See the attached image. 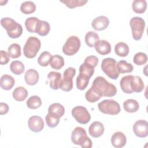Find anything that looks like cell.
<instances>
[{
  "label": "cell",
  "instance_id": "6da1fadb",
  "mask_svg": "<svg viewBox=\"0 0 148 148\" xmlns=\"http://www.w3.org/2000/svg\"><path fill=\"white\" fill-rule=\"evenodd\" d=\"M101 97H112L117 93L116 86L109 83L102 76H98L95 78L91 87Z\"/></svg>",
  "mask_w": 148,
  "mask_h": 148
},
{
  "label": "cell",
  "instance_id": "7a4b0ae2",
  "mask_svg": "<svg viewBox=\"0 0 148 148\" xmlns=\"http://www.w3.org/2000/svg\"><path fill=\"white\" fill-rule=\"evenodd\" d=\"M71 140L76 145H79L83 148H90L92 143L89 137L87 136L86 130L81 127H76L72 132Z\"/></svg>",
  "mask_w": 148,
  "mask_h": 148
},
{
  "label": "cell",
  "instance_id": "3957f363",
  "mask_svg": "<svg viewBox=\"0 0 148 148\" xmlns=\"http://www.w3.org/2000/svg\"><path fill=\"white\" fill-rule=\"evenodd\" d=\"M1 24L6 30L8 36L11 38H18L22 35L21 25L10 17L2 18L1 20Z\"/></svg>",
  "mask_w": 148,
  "mask_h": 148
},
{
  "label": "cell",
  "instance_id": "277c9868",
  "mask_svg": "<svg viewBox=\"0 0 148 148\" xmlns=\"http://www.w3.org/2000/svg\"><path fill=\"white\" fill-rule=\"evenodd\" d=\"M41 46L40 40L35 36H29L23 47V53L27 58H33L38 53Z\"/></svg>",
  "mask_w": 148,
  "mask_h": 148
},
{
  "label": "cell",
  "instance_id": "5b68a950",
  "mask_svg": "<svg viewBox=\"0 0 148 148\" xmlns=\"http://www.w3.org/2000/svg\"><path fill=\"white\" fill-rule=\"evenodd\" d=\"M101 69L103 72L110 79L116 80L119 76L116 61L112 58H105L102 61Z\"/></svg>",
  "mask_w": 148,
  "mask_h": 148
},
{
  "label": "cell",
  "instance_id": "8992f818",
  "mask_svg": "<svg viewBox=\"0 0 148 148\" xmlns=\"http://www.w3.org/2000/svg\"><path fill=\"white\" fill-rule=\"evenodd\" d=\"M98 108L101 112L110 115L117 114L121 111L119 103L112 99L103 100L98 104Z\"/></svg>",
  "mask_w": 148,
  "mask_h": 148
},
{
  "label": "cell",
  "instance_id": "52a82bcc",
  "mask_svg": "<svg viewBox=\"0 0 148 148\" xmlns=\"http://www.w3.org/2000/svg\"><path fill=\"white\" fill-rule=\"evenodd\" d=\"M130 24L132 30V38L135 40H140L145 28V20L140 17H133L130 20Z\"/></svg>",
  "mask_w": 148,
  "mask_h": 148
},
{
  "label": "cell",
  "instance_id": "ba28073f",
  "mask_svg": "<svg viewBox=\"0 0 148 148\" xmlns=\"http://www.w3.org/2000/svg\"><path fill=\"white\" fill-rule=\"evenodd\" d=\"M76 74V69L73 67L66 68L64 72L63 77L61 79L59 88L65 91H69L73 88V77Z\"/></svg>",
  "mask_w": 148,
  "mask_h": 148
},
{
  "label": "cell",
  "instance_id": "9c48e42d",
  "mask_svg": "<svg viewBox=\"0 0 148 148\" xmlns=\"http://www.w3.org/2000/svg\"><path fill=\"white\" fill-rule=\"evenodd\" d=\"M81 43L76 36H71L66 40L62 47V51L66 56H73L76 54L80 47Z\"/></svg>",
  "mask_w": 148,
  "mask_h": 148
},
{
  "label": "cell",
  "instance_id": "30bf717a",
  "mask_svg": "<svg viewBox=\"0 0 148 148\" xmlns=\"http://www.w3.org/2000/svg\"><path fill=\"white\" fill-rule=\"evenodd\" d=\"M72 115L77 122L82 124L88 123L91 119L90 114L87 109L82 106L74 107L72 109Z\"/></svg>",
  "mask_w": 148,
  "mask_h": 148
},
{
  "label": "cell",
  "instance_id": "8fae6325",
  "mask_svg": "<svg viewBox=\"0 0 148 148\" xmlns=\"http://www.w3.org/2000/svg\"><path fill=\"white\" fill-rule=\"evenodd\" d=\"M134 134L139 138H146L148 135V123L144 120L136 121L133 125Z\"/></svg>",
  "mask_w": 148,
  "mask_h": 148
},
{
  "label": "cell",
  "instance_id": "7c38bea8",
  "mask_svg": "<svg viewBox=\"0 0 148 148\" xmlns=\"http://www.w3.org/2000/svg\"><path fill=\"white\" fill-rule=\"evenodd\" d=\"M28 125L31 131L34 132H39L44 127V121L41 117L32 116L29 118Z\"/></svg>",
  "mask_w": 148,
  "mask_h": 148
},
{
  "label": "cell",
  "instance_id": "4fadbf2b",
  "mask_svg": "<svg viewBox=\"0 0 148 148\" xmlns=\"http://www.w3.org/2000/svg\"><path fill=\"white\" fill-rule=\"evenodd\" d=\"M109 24V18L104 16H99L95 18L91 23L92 28L96 31L104 30L108 27Z\"/></svg>",
  "mask_w": 148,
  "mask_h": 148
},
{
  "label": "cell",
  "instance_id": "5bb4252c",
  "mask_svg": "<svg viewBox=\"0 0 148 148\" xmlns=\"http://www.w3.org/2000/svg\"><path fill=\"white\" fill-rule=\"evenodd\" d=\"M105 128L100 121H94L88 128V133L93 138H99L104 132Z\"/></svg>",
  "mask_w": 148,
  "mask_h": 148
},
{
  "label": "cell",
  "instance_id": "9a60e30c",
  "mask_svg": "<svg viewBox=\"0 0 148 148\" xmlns=\"http://www.w3.org/2000/svg\"><path fill=\"white\" fill-rule=\"evenodd\" d=\"M127 142L125 135L120 131L114 132L111 138V143L116 148H121L124 147Z\"/></svg>",
  "mask_w": 148,
  "mask_h": 148
},
{
  "label": "cell",
  "instance_id": "2e32d148",
  "mask_svg": "<svg viewBox=\"0 0 148 148\" xmlns=\"http://www.w3.org/2000/svg\"><path fill=\"white\" fill-rule=\"evenodd\" d=\"M64 107L59 103H52L48 108V114L57 119L61 118L64 114Z\"/></svg>",
  "mask_w": 148,
  "mask_h": 148
},
{
  "label": "cell",
  "instance_id": "e0dca14e",
  "mask_svg": "<svg viewBox=\"0 0 148 148\" xmlns=\"http://www.w3.org/2000/svg\"><path fill=\"white\" fill-rule=\"evenodd\" d=\"M94 47L97 53L101 55H106L110 53L112 47L110 44L105 40H98L95 45Z\"/></svg>",
  "mask_w": 148,
  "mask_h": 148
},
{
  "label": "cell",
  "instance_id": "ac0fdd59",
  "mask_svg": "<svg viewBox=\"0 0 148 148\" xmlns=\"http://www.w3.org/2000/svg\"><path fill=\"white\" fill-rule=\"evenodd\" d=\"M47 79L49 80V86L53 90H58L61 80V75L60 72L51 71L47 75Z\"/></svg>",
  "mask_w": 148,
  "mask_h": 148
},
{
  "label": "cell",
  "instance_id": "d6986e66",
  "mask_svg": "<svg viewBox=\"0 0 148 148\" xmlns=\"http://www.w3.org/2000/svg\"><path fill=\"white\" fill-rule=\"evenodd\" d=\"M39 73L34 69H28L25 73L24 79L26 83L30 86L35 85L39 80Z\"/></svg>",
  "mask_w": 148,
  "mask_h": 148
},
{
  "label": "cell",
  "instance_id": "ffe728a7",
  "mask_svg": "<svg viewBox=\"0 0 148 148\" xmlns=\"http://www.w3.org/2000/svg\"><path fill=\"white\" fill-rule=\"evenodd\" d=\"M15 80L14 78L9 75H3L1 77L0 86L5 90H10L14 85Z\"/></svg>",
  "mask_w": 148,
  "mask_h": 148
},
{
  "label": "cell",
  "instance_id": "44dd1931",
  "mask_svg": "<svg viewBox=\"0 0 148 148\" xmlns=\"http://www.w3.org/2000/svg\"><path fill=\"white\" fill-rule=\"evenodd\" d=\"M50 29V26L47 21L44 20H39L35 29V33L42 36L47 35Z\"/></svg>",
  "mask_w": 148,
  "mask_h": 148
},
{
  "label": "cell",
  "instance_id": "7402d4cb",
  "mask_svg": "<svg viewBox=\"0 0 148 148\" xmlns=\"http://www.w3.org/2000/svg\"><path fill=\"white\" fill-rule=\"evenodd\" d=\"M131 87L133 92H140L144 89L145 85L140 76H132L131 82Z\"/></svg>",
  "mask_w": 148,
  "mask_h": 148
},
{
  "label": "cell",
  "instance_id": "603a6c76",
  "mask_svg": "<svg viewBox=\"0 0 148 148\" xmlns=\"http://www.w3.org/2000/svg\"><path fill=\"white\" fill-rule=\"evenodd\" d=\"M132 75H127L123 77L120 80V84L122 91L126 94H131L133 91L131 87V82Z\"/></svg>",
  "mask_w": 148,
  "mask_h": 148
},
{
  "label": "cell",
  "instance_id": "cb8c5ba5",
  "mask_svg": "<svg viewBox=\"0 0 148 148\" xmlns=\"http://www.w3.org/2000/svg\"><path fill=\"white\" fill-rule=\"evenodd\" d=\"M123 108L125 111L128 113H134L139 108V103L134 99H128L124 102Z\"/></svg>",
  "mask_w": 148,
  "mask_h": 148
},
{
  "label": "cell",
  "instance_id": "d4e9b609",
  "mask_svg": "<svg viewBox=\"0 0 148 148\" xmlns=\"http://www.w3.org/2000/svg\"><path fill=\"white\" fill-rule=\"evenodd\" d=\"M28 91L23 87H16L12 93V96L13 98L17 101H24L28 97Z\"/></svg>",
  "mask_w": 148,
  "mask_h": 148
},
{
  "label": "cell",
  "instance_id": "484cf974",
  "mask_svg": "<svg viewBox=\"0 0 148 148\" xmlns=\"http://www.w3.org/2000/svg\"><path fill=\"white\" fill-rule=\"evenodd\" d=\"M49 64L50 66L54 69L59 70L64 65V60L60 55H53L51 56Z\"/></svg>",
  "mask_w": 148,
  "mask_h": 148
},
{
  "label": "cell",
  "instance_id": "4316f807",
  "mask_svg": "<svg viewBox=\"0 0 148 148\" xmlns=\"http://www.w3.org/2000/svg\"><path fill=\"white\" fill-rule=\"evenodd\" d=\"M132 8L136 13H143L147 8V2L145 0H135L132 2Z\"/></svg>",
  "mask_w": 148,
  "mask_h": 148
},
{
  "label": "cell",
  "instance_id": "83f0119b",
  "mask_svg": "<svg viewBox=\"0 0 148 148\" xmlns=\"http://www.w3.org/2000/svg\"><path fill=\"white\" fill-rule=\"evenodd\" d=\"M129 47L124 42H119L114 46L116 54L120 57H126L129 53Z\"/></svg>",
  "mask_w": 148,
  "mask_h": 148
},
{
  "label": "cell",
  "instance_id": "f1b7e54d",
  "mask_svg": "<svg viewBox=\"0 0 148 148\" xmlns=\"http://www.w3.org/2000/svg\"><path fill=\"white\" fill-rule=\"evenodd\" d=\"M94 72V67L86 62H84L79 67V74L87 76L90 78L93 75Z\"/></svg>",
  "mask_w": 148,
  "mask_h": 148
},
{
  "label": "cell",
  "instance_id": "f546056e",
  "mask_svg": "<svg viewBox=\"0 0 148 148\" xmlns=\"http://www.w3.org/2000/svg\"><path fill=\"white\" fill-rule=\"evenodd\" d=\"M99 35L94 31H89L85 35V42L90 47H94L95 43L99 40Z\"/></svg>",
  "mask_w": 148,
  "mask_h": 148
},
{
  "label": "cell",
  "instance_id": "4dcf8cb0",
  "mask_svg": "<svg viewBox=\"0 0 148 148\" xmlns=\"http://www.w3.org/2000/svg\"><path fill=\"white\" fill-rule=\"evenodd\" d=\"M119 72L120 73H131L133 71L134 67L130 63H128L125 60H120L117 63Z\"/></svg>",
  "mask_w": 148,
  "mask_h": 148
},
{
  "label": "cell",
  "instance_id": "1f68e13d",
  "mask_svg": "<svg viewBox=\"0 0 148 148\" xmlns=\"http://www.w3.org/2000/svg\"><path fill=\"white\" fill-rule=\"evenodd\" d=\"M10 71L15 75H21L25 70V66L23 63L20 61H13L10 65Z\"/></svg>",
  "mask_w": 148,
  "mask_h": 148
},
{
  "label": "cell",
  "instance_id": "d6a6232c",
  "mask_svg": "<svg viewBox=\"0 0 148 148\" xmlns=\"http://www.w3.org/2000/svg\"><path fill=\"white\" fill-rule=\"evenodd\" d=\"M36 10V5L32 1L23 2L20 6L21 12L25 14L34 13Z\"/></svg>",
  "mask_w": 148,
  "mask_h": 148
},
{
  "label": "cell",
  "instance_id": "836d02e7",
  "mask_svg": "<svg viewBox=\"0 0 148 148\" xmlns=\"http://www.w3.org/2000/svg\"><path fill=\"white\" fill-rule=\"evenodd\" d=\"M39 19L35 17H30L25 21V26L27 30L31 33H35L36 25Z\"/></svg>",
  "mask_w": 148,
  "mask_h": 148
},
{
  "label": "cell",
  "instance_id": "e575fe53",
  "mask_svg": "<svg viewBox=\"0 0 148 148\" xmlns=\"http://www.w3.org/2000/svg\"><path fill=\"white\" fill-rule=\"evenodd\" d=\"M90 79V78L87 76L79 74L76 80L77 88L80 90H84L88 84Z\"/></svg>",
  "mask_w": 148,
  "mask_h": 148
},
{
  "label": "cell",
  "instance_id": "d590c367",
  "mask_svg": "<svg viewBox=\"0 0 148 148\" xmlns=\"http://www.w3.org/2000/svg\"><path fill=\"white\" fill-rule=\"evenodd\" d=\"M26 103L28 108L31 109H36L41 106L42 101L39 96L33 95L28 99Z\"/></svg>",
  "mask_w": 148,
  "mask_h": 148
},
{
  "label": "cell",
  "instance_id": "8d00e7d4",
  "mask_svg": "<svg viewBox=\"0 0 148 148\" xmlns=\"http://www.w3.org/2000/svg\"><path fill=\"white\" fill-rule=\"evenodd\" d=\"M8 52L11 58H17L21 56V46L17 43H12L9 46Z\"/></svg>",
  "mask_w": 148,
  "mask_h": 148
},
{
  "label": "cell",
  "instance_id": "74e56055",
  "mask_svg": "<svg viewBox=\"0 0 148 148\" xmlns=\"http://www.w3.org/2000/svg\"><path fill=\"white\" fill-rule=\"evenodd\" d=\"M51 55L49 51H43L42 52L38 58V63L39 65L42 66H47L49 62Z\"/></svg>",
  "mask_w": 148,
  "mask_h": 148
},
{
  "label": "cell",
  "instance_id": "f35d334b",
  "mask_svg": "<svg viewBox=\"0 0 148 148\" xmlns=\"http://www.w3.org/2000/svg\"><path fill=\"white\" fill-rule=\"evenodd\" d=\"M60 2L65 4L68 8L72 9L77 6H82L88 1L87 0H65L60 1Z\"/></svg>",
  "mask_w": 148,
  "mask_h": 148
},
{
  "label": "cell",
  "instance_id": "ab89813d",
  "mask_svg": "<svg viewBox=\"0 0 148 148\" xmlns=\"http://www.w3.org/2000/svg\"><path fill=\"white\" fill-rule=\"evenodd\" d=\"M147 61V55L142 52L136 53L133 58V62L137 65H142L145 64Z\"/></svg>",
  "mask_w": 148,
  "mask_h": 148
},
{
  "label": "cell",
  "instance_id": "60d3db41",
  "mask_svg": "<svg viewBox=\"0 0 148 148\" xmlns=\"http://www.w3.org/2000/svg\"><path fill=\"white\" fill-rule=\"evenodd\" d=\"M86 100L91 103H94L98 101L101 97L98 95L91 88H90L85 94Z\"/></svg>",
  "mask_w": 148,
  "mask_h": 148
},
{
  "label": "cell",
  "instance_id": "b9f144b4",
  "mask_svg": "<svg viewBox=\"0 0 148 148\" xmlns=\"http://www.w3.org/2000/svg\"><path fill=\"white\" fill-rule=\"evenodd\" d=\"M45 120L48 127L51 128H54V127H56L60 121V119L53 117L50 115H49V114H47V115L45 117Z\"/></svg>",
  "mask_w": 148,
  "mask_h": 148
},
{
  "label": "cell",
  "instance_id": "7bdbcfd3",
  "mask_svg": "<svg viewBox=\"0 0 148 148\" xmlns=\"http://www.w3.org/2000/svg\"><path fill=\"white\" fill-rule=\"evenodd\" d=\"M0 55H1V59H0L1 65L6 64L10 60V56L9 53L6 52L4 50H1Z\"/></svg>",
  "mask_w": 148,
  "mask_h": 148
},
{
  "label": "cell",
  "instance_id": "ee69618b",
  "mask_svg": "<svg viewBox=\"0 0 148 148\" xmlns=\"http://www.w3.org/2000/svg\"><path fill=\"white\" fill-rule=\"evenodd\" d=\"M84 62L90 64L95 68L98 64V58L95 56H89L85 58Z\"/></svg>",
  "mask_w": 148,
  "mask_h": 148
},
{
  "label": "cell",
  "instance_id": "f6af8a7d",
  "mask_svg": "<svg viewBox=\"0 0 148 148\" xmlns=\"http://www.w3.org/2000/svg\"><path fill=\"white\" fill-rule=\"evenodd\" d=\"M9 108L7 103L1 102L0 103V114L1 115L6 114L9 111Z\"/></svg>",
  "mask_w": 148,
  "mask_h": 148
}]
</instances>
